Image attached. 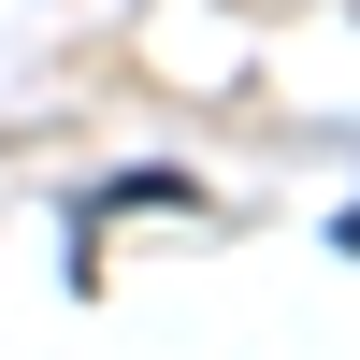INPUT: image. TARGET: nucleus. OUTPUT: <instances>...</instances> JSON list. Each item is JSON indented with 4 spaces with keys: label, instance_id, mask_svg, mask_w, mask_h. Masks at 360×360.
<instances>
[{
    "label": "nucleus",
    "instance_id": "f257e3e1",
    "mask_svg": "<svg viewBox=\"0 0 360 360\" xmlns=\"http://www.w3.org/2000/svg\"><path fill=\"white\" fill-rule=\"evenodd\" d=\"M346 245H360V231H346Z\"/></svg>",
    "mask_w": 360,
    "mask_h": 360
}]
</instances>
